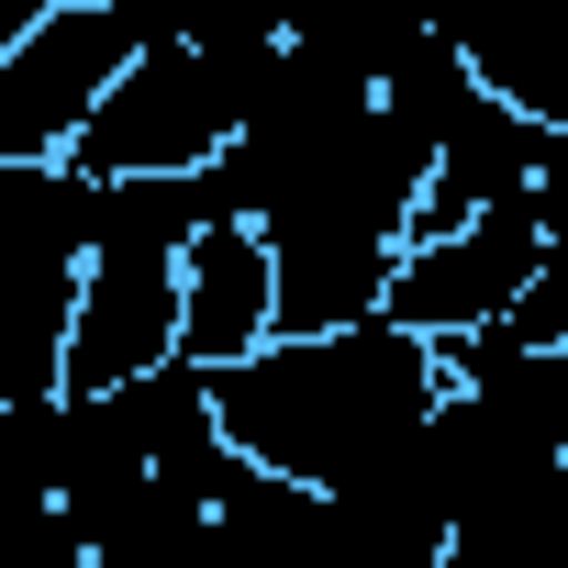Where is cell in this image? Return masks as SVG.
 <instances>
[{
    "mask_svg": "<svg viewBox=\"0 0 568 568\" xmlns=\"http://www.w3.org/2000/svg\"><path fill=\"white\" fill-rule=\"evenodd\" d=\"M479 68L424 34L413 57L278 45L245 134L223 145V212L278 256V335H346L390 313V278L424 234V190L446 168Z\"/></svg>",
    "mask_w": 568,
    "mask_h": 568,
    "instance_id": "1",
    "label": "cell"
},
{
    "mask_svg": "<svg viewBox=\"0 0 568 568\" xmlns=\"http://www.w3.org/2000/svg\"><path fill=\"white\" fill-rule=\"evenodd\" d=\"M223 435L245 468L302 479V490H435V413H446V346L379 324L346 335H278L267 357L212 379Z\"/></svg>",
    "mask_w": 568,
    "mask_h": 568,
    "instance_id": "2",
    "label": "cell"
},
{
    "mask_svg": "<svg viewBox=\"0 0 568 568\" xmlns=\"http://www.w3.org/2000/svg\"><path fill=\"white\" fill-rule=\"evenodd\" d=\"M168 34V0H68L0 57V168H68L90 112Z\"/></svg>",
    "mask_w": 568,
    "mask_h": 568,
    "instance_id": "3",
    "label": "cell"
},
{
    "mask_svg": "<svg viewBox=\"0 0 568 568\" xmlns=\"http://www.w3.org/2000/svg\"><path fill=\"white\" fill-rule=\"evenodd\" d=\"M557 267V234H546V201H501L457 234H424L390 278V324L424 335V346H479L501 335L524 302H535V278Z\"/></svg>",
    "mask_w": 568,
    "mask_h": 568,
    "instance_id": "4",
    "label": "cell"
},
{
    "mask_svg": "<svg viewBox=\"0 0 568 568\" xmlns=\"http://www.w3.org/2000/svg\"><path fill=\"white\" fill-rule=\"evenodd\" d=\"M278 346V256H267V234H245L234 212H212L201 223V245H190V324H179V357L190 368H245V357H267Z\"/></svg>",
    "mask_w": 568,
    "mask_h": 568,
    "instance_id": "5",
    "label": "cell"
},
{
    "mask_svg": "<svg viewBox=\"0 0 568 568\" xmlns=\"http://www.w3.org/2000/svg\"><path fill=\"white\" fill-rule=\"evenodd\" d=\"M435 23L513 112L568 134V0H435Z\"/></svg>",
    "mask_w": 568,
    "mask_h": 568,
    "instance_id": "6",
    "label": "cell"
},
{
    "mask_svg": "<svg viewBox=\"0 0 568 568\" xmlns=\"http://www.w3.org/2000/svg\"><path fill=\"white\" fill-rule=\"evenodd\" d=\"M278 34H302V45H335V57H413L435 23V0H267Z\"/></svg>",
    "mask_w": 568,
    "mask_h": 568,
    "instance_id": "7",
    "label": "cell"
},
{
    "mask_svg": "<svg viewBox=\"0 0 568 568\" xmlns=\"http://www.w3.org/2000/svg\"><path fill=\"white\" fill-rule=\"evenodd\" d=\"M557 379H568V357H557Z\"/></svg>",
    "mask_w": 568,
    "mask_h": 568,
    "instance_id": "8",
    "label": "cell"
}]
</instances>
